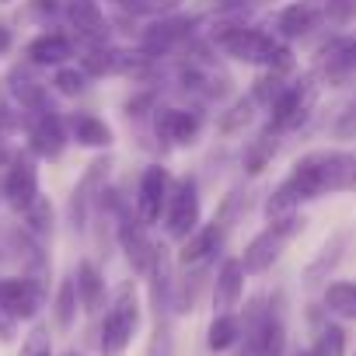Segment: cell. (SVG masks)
Wrapping results in <instances>:
<instances>
[{"instance_id":"13","label":"cell","mask_w":356,"mask_h":356,"mask_svg":"<svg viewBox=\"0 0 356 356\" xmlns=\"http://www.w3.org/2000/svg\"><path fill=\"white\" fill-rule=\"evenodd\" d=\"M67 140H70L67 122H63L53 108L35 112V115L29 119V150H32L35 157L56 161V157L67 150Z\"/></svg>"},{"instance_id":"37","label":"cell","mask_w":356,"mask_h":356,"mask_svg":"<svg viewBox=\"0 0 356 356\" xmlns=\"http://www.w3.org/2000/svg\"><path fill=\"white\" fill-rule=\"evenodd\" d=\"M11 129H18V119L11 115V108H8L4 95H0V133H11Z\"/></svg>"},{"instance_id":"7","label":"cell","mask_w":356,"mask_h":356,"mask_svg":"<svg viewBox=\"0 0 356 356\" xmlns=\"http://www.w3.org/2000/svg\"><path fill=\"white\" fill-rule=\"evenodd\" d=\"M164 231L171 241H186L200 224H203V203H200V186L196 178H178L168 196V210H164Z\"/></svg>"},{"instance_id":"32","label":"cell","mask_w":356,"mask_h":356,"mask_svg":"<svg viewBox=\"0 0 356 356\" xmlns=\"http://www.w3.org/2000/svg\"><path fill=\"white\" fill-rule=\"evenodd\" d=\"M88 77H91V74H88L84 67H81V70H77V67H60L56 77H53V88H56L63 98H77V95L88 91Z\"/></svg>"},{"instance_id":"9","label":"cell","mask_w":356,"mask_h":356,"mask_svg":"<svg viewBox=\"0 0 356 356\" xmlns=\"http://www.w3.org/2000/svg\"><path fill=\"white\" fill-rule=\"evenodd\" d=\"M171 186H175V182H171V175H168V168H161V164L143 168V175L136 178V196H133V207H136V217H140L147 227H154V224H161V220H164Z\"/></svg>"},{"instance_id":"29","label":"cell","mask_w":356,"mask_h":356,"mask_svg":"<svg viewBox=\"0 0 356 356\" xmlns=\"http://www.w3.org/2000/svg\"><path fill=\"white\" fill-rule=\"evenodd\" d=\"M262 213H266V220H269V224H273V220H286V217L300 213V200L293 196V189H290L286 182H280V186L269 193V200H266Z\"/></svg>"},{"instance_id":"17","label":"cell","mask_w":356,"mask_h":356,"mask_svg":"<svg viewBox=\"0 0 356 356\" xmlns=\"http://www.w3.org/2000/svg\"><path fill=\"white\" fill-rule=\"evenodd\" d=\"M108 168H112V161H108V157H98V161L84 171L81 182H77L74 200H70V217H74V224H77V227H84L91 203H95L98 196H105V178H108Z\"/></svg>"},{"instance_id":"27","label":"cell","mask_w":356,"mask_h":356,"mask_svg":"<svg viewBox=\"0 0 356 356\" xmlns=\"http://www.w3.org/2000/svg\"><path fill=\"white\" fill-rule=\"evenodd\" d=\"M325 307H328L335 318L356 321V283H349V280L328 283V286H325Z\"/></svg>"},{"instance_id":"34","label":"cell","mask_w":356,"mask_h":356,"mask_svg":"<svg viewBox=\"0 0 356 356\" xmlns=\"http://www.w3.org/2000/svg\"><path fill=\"white\" fill-rule=\"evenodd\" d=\"M22 217H25V227H29L32 234H49V231H53V207H49L46 196H39Z\"/></svg>"},{"instance_id":"4","label":"cell","mask_w":356,"mask_h":356,"mask_svg":"<svg viewBox=\"0 0 356 356\" xmlns=\"http://www.w3.org/2000/svg\"><path fill=\"white\" fill-rule=\"evenodd\" d=\"M46 280L42 276H15L0 280V342L15 339L18 321H32L42 311Z\"/></svg>"},{"instance_id":"6","label":"cell","mask_w":356,"mask_h":356,"mask_svg":"<svg viewBox=\"0 0 356 356\" xmlns=\"http://www.w3.org/2000/svg\"><path fill=\"white\" fill-rule=\"evenodd\" d=\"M300 227H304V217L293 213V217H286V220H273L266 231H259V234L245 245V252H241V266H245V273H248V276H262V273H269V269L276 266V259L283 255V248L300 234Z\"/></svg>"},{"instance_id":"1","label":"cell","mask_w":356,"mask_h":356,"mask_svg":"<svg viewBox=\"0 0 356 356\" xmlns=\"http://www.w3.org/2000/svg\"><path fill=\"white\" fill-rule=\"evenodd\" d=\"M283 182L293 189L300 203L321 200L328 193H356V154L339 147L311 150L290 168Z\"/></svg>"},{"instance_id":"28","label":"cell","mask_w":356,"mask_h":356,"mask_svg":"<svg viewBox=\"0 0 356 356\" xmlns=\"http://www.w3.org/2000/svg\"><path fill=\"white\" fill-rule=\"evenodd\" d=\"M342 248H346V234L339 231V234H332L325 245H321V252H318V259L307 266V283H321L332 269H335V262L342 259Z\"/></svg>"},{"instance_id":"25","label":"cell","mask_w":356,"mask_h":356,"mask_svg":"<svg viewBox=\"0 0 356 356\" xmlns=\"http://www.w3.org/2000/svg\"><path fill=\"white\" fill-rule=\"evenodd\" d=\"M238 342H241V318H238L234 311L213 314V321H210V328H207V346H210V353H227V349H234Z\"/></svg>"},{"instance_id":"22","label":"cell","mask_w":356,"mask_h":356,"mask_svg":"<svg viewBox=\"0 0 356 356\" xmlns=\"http://www.w3.org/2000/svg\"><path fill=\"white\" fill-rule=\"evenodd\" d=\"M25 53H29V60L35 67H63L74 56V42L63 32H46V35L32 39Z\"/></svg>"},{"instance_id":"33","label":"cell","mask_w":356,"mask_h":356,"mask_svg":"<svg viewBox=\"0 0 356 356\" xmlns=\"http://www.w3.org/2000/svg\"><path fill=\"white\" fill-rule=\"evenodd\" d=\"M255 108H259V105H255V98H252V95H248V98H238V102L220 115V129H224V133H241V129L252 122Z\"/></svg>"},{"instance_id":"15","label":"cell","mask_w":356,"mask_h":356,"mask_svg":"<svg viewBox=\"0 0 356 356\" xmlns=\"http://www.w3.org/2000/svg\"><path fill=\"white\" fill-rule=\"evenodd\" d=\"M224 245V224L213 220V224H200L186 241H182V252H178V266L182 269H200L207 266Z\"/></svg>"},{"instance_id":"14","label":"cell","mask_w":356,"mask_h":356,"mask_svg":"<svg viewBox=\"0 0 356 356\" xmlns=\"http://www.w3.org/2000/svg\"><path fill=\"white\" fill-rule=\"evenodd\" d=\"M119 248L126 252V262L133 266V273H140V276L150 273L157 245L147 238V224L136 213H122L119 217Z\"/></svg>"},{"instance_id":"19","label":"cell","mask_w":356,"mask_h":356,"mask_svg":"<svg viewBox=\"0 0 356 356\" xmlns=\"http://www.w3.org/2000/svg\"><path fill=\"white\" fill-rule=\"evenodd\" d=\"M321 8L318 4H311V0H300V4H290V8H283L280 15H276V39H283V42H290V39H304V35H311L314 29H318V22H321Z\"/></svg>"},{"instance_id":"36","label":"cell","mask_w":356,"mask_h":356,"mask_svg":"<svg viewBox=\"0 0 356 356\" xmlns=\"http://www.w3.org/2000/svg\"><path fill=\"white\" fill-rule=\"evenodd\" d=\"M332 136L335 140H356V102L335 119V126H332Z\"/></svg>"},{"instance_id":"30","label":"cell","mask_w":356,"mask_h":356,"mask_svg":"<svg viewBox=\"0 0 356 356\" xmlns=\"http://www.w3.org/2000/svg\"><path fill=\"white\" fill-rule=\"evenodd\" d=\"M273 157H276V133H262L259 140L248 143V150H245V168H248L252 175H259V171L269 168Z\"/></svg>"},{"instance_id":"10","label":"cell","mask_w":356,"mask_h":356,"mask_svg":"<svg viewBox=\"0 0 356 356\" xmlns=\"http://www.w3.org/2000/svg\"><path fill=\"white\" fill-rule=\"evenodd\" d=\"M39 168L32 161V154H15L8 161V175H4V200L11 210L25 213L35 200H39Z\"/></svg>"},{"instance_id":"39","label":"cell","mask_w":356,"mask_h":356,"mask_svg":"<svg viewBox=\"0 0 356 356\" xmlns=\"http://www.w3.org/2000/svg\"><path fill=\"white\" fill-rule=\"evenodd\" d=\"M304 353H307V356H328V353H325V349H321V346H318V342H314V346H311V349H304Z\"/></svg>"},{"instance_id":"21","label":"cell","mask_w":356,"mask_h":356,"mask_svg":"<svg viewBox=\"0 0 356 356\" xmlns=\"http://www.w3.org/2000/svg\"><path fill=\"white\" fill-rule=\"evenodd\" d=\"M67 133L77 147H91V150H105L112 147V129L105 119L91 115V112H74L67 119Z\"/></svg>"},{"instance_id":"35","label":"cell","mask_w":356,"mask_h":356,"mask_svg":"<svg viewBox=\"0 0 356 356\" xmlns=\"http://www.w3.org/2000/svg\"><path fill=\"white\" fill-rule=\"evenodd\" d=\"M314 342H318L328 356H346V332H342L339 325H325Z\"/></svg>"},{"instance_id":"40","label":"cell","mask_w":356,"mask_h":356,"mask_svg":"<svg viewBox=\"0 0 356 356\" xmlns=\"http://www.w3.org/2000/svg\"><path fill=\"white\" fill-rule=\"evenodd\" d=\"M63 356H81V353H63Z\"/></svg>"},{"instance_id":"16","label":"cell","mask_w":356,"mask_h":356,"mask_svg":"<svg viewBox=\"0 0 356 356\" xmlns=\"http://www.w3.org/2000/svg\"><path fill=\"white\" fill-rule=\"evenodd\" d=\"M67 18L88 46H108V18L98 0H67Z\"/></svg>"},{"instance_id":"38","label":"cell","mask_w":356,"mask_h":356,"mask_svg":"<svg viewBox=\"0 0 356 356\" xmlns=\"http://www.w3.org/2000/svg\"><path fill=\"white\" fill-rule=\"evenodd\" d=\"M11 42H15V39H11V29H8V25H0V56H8V53H11Z\"/></svg>"},{"instance_id":"26","label":"cell","mask_w":356,"mask_h":356,"mask_svg":"<svg viewBox=\"0 0 356 356\" xmlns=\"http://www.w3.org/2000/svg\"><path fill=\"white\" fill-rule=\"evenodd\" d=\"M77 311H81V297H77V280L74 276H63L60 286H56V297H53V321L60 332H70L74 321H77Z\"/></svg>"},{"instance_id":"41","label":"cell","mask_w":356,"mask_h":356,"mask_svg":"<svg viewBox=\"0 0 356 356\" xmlns=\"http://www.w3.org/2000/svg\"><path fill=\"white\" fill-rule=\"evenodd\" d=\"M0 4H8V0H0Z\"/></svg>"},{"instance_id":"11","label":"cell","mask_w":356,"mask_h":356,"mask_svg":"<svg viewBox=\"0 0 356 356\" xmlns=\"http://www.w3.org/2000/svg\"><path fill=\"white\" fill-rule=\"evenodd\" d=\"M150 53H129V49H115V46H91L88 56H81V67L91 77H133L147 67Z\"/></svg>"},{"instance_id":"3","label":"cell","mask_w":356,"mask_h":356,"mask_svg":"<svg viewBox=\"0 0 356 356\" xmlns=\"http://www.w3.org/2000/svg\"><path fill=\"white\" fill-rule=\"evenodd\" d=\"M140 328V297L133 283H119L102 318V356H126Z\"/></svg>"},{"instance_id":"5","label":"cell","mask_w":356,"mask_h":356,"mask_svg":"<svg viewBox=\"0 0 356 356\" xmlns=\"http://www.w3.org/2000/svg\"><path fill=\"white\" fill-rule=\"evenodd\" d=\"M238 356H286V321L280 311L252 300L241 318V353Z\"/></svg>"},{"instance_id":"2","label":"cell","mask_w":356,"mask_h":356,"mask_svg":"<svg viewBox=\"0 0 356 356\" xmlns=\"http://www.w3.org/2000/svg\"><path fill=\"white\" fill-rule=\"evenodd\" d=\"M213 42L224 56L248 63V67H262L273 74H290L293 70V56L283 46V39L252 29V25H217L213 29Z\"/></svg>"},{"instance_id":"24","label":"cell","mask_w":356,"mask_h":356,"mask_svg":"<svg viewBox=\"0 0 356 356\" xmlns=\"http://www.w3.org/2000/svg\"><path fill=\"white\" fill-rule=\"evenodd\" d=\"M4 84H8V91H11V98H15V105H18L22 112L35 115V112H46V108H49L46 88H42L39 81H32L25 70H15Z\"/></svg>"},{"instance_id":"31","label":"cell","mask_w":356,"mask_h":356,"mask_svg":"<svg viewBox=\"0 0 356 356\" xmlns=\"http://www.w3.org/2000/svg\"><path fill=\"white\" fill-rule=\"evenodd\" d=\"M115 4L140 18H168L182 8V0H115Z\"/></svg>"},{"instance_id":"23","label":"cell","mask_w":356,"mask_h":356,"mask_svg":"<svg viewBox=\"0 0 356 356\" xmlns=\"http://www.w3.org/2000/svg\"><path fill=\"white\" fill-rule=\"evenodd\" d=\"M193 25H196V18H175V15L157 18V25H150V32L143 35L147 53L171 49V46H178V42H186V39L193 35Z\"/></svg>"},{"instance_id":"12","label":"cell","mask_w":356,"mask_h":356,"mask_svg":"<svg viewBox=\"0 0 356 356\" xmlns=\"http://www.w3.org/2000/svg\"><path fill=\"white\" fill-rule=\"evenodd\" d=\"M200 129H203V115L200 112L171 108V105L154 108V133L168 147H189V143H196Z\"/></svg>"},{"instance_id":"18","label":"cell","mask_w":356,"mask_h":356,"mask_svg":"<svg viewBox=\"0 0 356 356\" xmlns=\"http://www.w3.org/2000/svg\"><path fill=\"white\" fill-rule=\"evenodd\" d=\"M245 266L241 259H224L220 269H217V280H213V314L220 311H234L245 297Z\"/></svg>"},{"instance_id":"8","label":"cell","mask_w":356,"mask_h":356,"mask_svg":"<svg viewBox=\"0 0 356 356\" xmlns=\"http://www.w3.org/2000/svg\"><path fill=\"white\" fill-rule=\"evenodd\" d=\"M314 98H318V88L311 77L304 81H290L283 88V95L269 105V133H286V129H297L311 108H314Z\"/></svg>"},{"instance_id":"20","label":"cell","mask_w":356,"mask_h":356,"mask_svg":"<svg viewBox=\"0 0 356 356\" xmlns=\"http://www.w3.org/2000/svg\"><path fill=\"white\" fill-rule=\"evenodd\" d=\"M74 280H77L81 311L98 314V311H105V307H108V286H105V276H102V269H98L95 262H88V259H84V262L77 266Z\"/></svg>"}]
</instances>
